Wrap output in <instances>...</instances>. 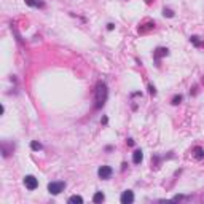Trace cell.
I'll return each mask as SVG.
<instances>
[{
  "mask_svg": "<svg viewBox=\"0 0 204 204\" xmlns=\"http://www.w3.org/2000/svg\"><path fill=\"white\" fill-rule=\"evenodd\" d=\"M107 121H109V120H107V116H104V118L100 120V123H102V124H107Z\"/></svg>",
  "mask_w": 204,
  "mask_h": 204,
  "instance_id": "20",
  "label": "cell"
},
{
  "mask_svg": "<svg viewBox=\"0 0 204 204\" xmlns=\"http://www.w3.org/2000/svg\"><path fill=\"white\" fill-rule=\"evenodd\" d=\"M142 160H144L142 150H134L132 151V163L134 164H140V163H142Z\"/></svg>",
  "mask_w": 204,
  "mask_h": 204,
  "instance_id": "8",
  "label": "cell"
},
{
  "mask_svg": "<svg viewBox=\"0 0 204 204\" xmlns=\"http://www.w3.org/2000/svg\"><path fill=\"white\" fill-rule=\"evenodd\" d=\"M107 97H109V89H107V84L104 81H97L96 84V96H94V100L96 104L94 107L96 109H102L107 102Z\"/></svg>",
  "mask_w": 204,
  "mask_h": 204,
  "instance_id": "1",
  "label": "cell"
},
{
  "mask_svg": "<svg viewBox=\"0 0 204 204\" xmlns=\"http://www.w3.org/2000/svg\"><path fill=\"white\" fill-rule=\"evenodd\" d=\"M169 54V49L164 48V46H158L155 51H153V59H155V62H160L161 58H166V56Z\"/></svg>",
  "mask_w": 204,
  "mask_h": 204,
  "instance_id": "4",
  "label": "cell"
},
{
  "mask_svg": "<svg viewBox=\"0 0 204 204\" xmlns=\"http://www.w3.org/2000/svg\"><path fill=\"white\" fill-rule=\"evenodd\" d=\"M30 148H32L33 151H40V150L43 148V145L38 142V140H32V142H30Z\"/></svg>",
  "mask_w": 204,
  "mask_h": 204,
  "instance_id": "14",
  "label": "cell"
},
{
  "mask_svg": "<svg viewBox=\"0 0 204 204\" xmlns=\"http://www.w3.org/2000/svg\"><path fill=\"white\" fill-rule=\"evenodd\" d=\"M65 190V182H49L48 183V191L51 195H59Z\"/></svg>",
  "mask_w": 204,
  "mask_h": 204,
  "instance_id": "2",
  "label": "cell"
},
{
  "mask_svg": "<svg viewBox=\"0 0 204 204\" xmlns=\"http://www.w3.org/2000/svg\"><path fill=\"white\" fill-rule=\"evenodd\" d=\"M163 14L166 16V18H174V11L171 8H164L163 10Z\"/></svg>",
  "mask_w": 204,
  "mask_h": 204,
  "instance_id": "16",
  "label": "cell"
},
{
  "mask_svg": "<svg viewBox=\"0 0 204 204\" xmlns=\"http://www.w3.org/2000/svg\"><path fill=\"white\" fill-rule=\"evenodd\" d=\"M128 145L132 147V145H134V140H132V139H128Z\"/></svg>",
  "mask_w": 204,
  "mask_h": 204,
  "instance_id": "21",
  "label": "cell"
},
{
  "mask_svg": "<svg viewBox=\"0 0 204 204\" xmlns=\"http://www.w3.org/2000/svg\"><path fill=\"white\" fill-rule=\"evenodd\" d=\"M24 185H26V188L27 190H35L37 186H38V180L33 177V175H26L24 177Z\"/></svg>",
  "mask_w": 204,
  "mask_h": 204,
  "instance_id": "5",
  "label": "cell"
},
{
  "mask_svg": "<svg viewBox=\"0 0 204 204\" xmlns=\"http://www.w3.org/2000/svg\"><path fill=\"white\" fill-rule=\"evenodd\" d=\"M104 199H105V196H104L102 191H96L94 196H93V202H102Z\"/></svg>",
  "mask_w": 204,
  "mask_h": 204,
  "instance_id": "13",
  "label": "cell"
},
{
  "mask_svg": "<svg viewBox=\"0 0 204 204\" xmlns=\"http://www.w3.org/2000/svg\"><path fill=\"white\" fill-rule=\"evenodd\" d=\"M148 93H150L151 96L156 94V89H155V86H153V84H148Z\"/></svg>",
  "mask_w": 204,
  "mask_h": 204,
  "instance_id": "17",
  "label": "cell"
},
{
  "mask_svg": "<svg viewBox=\"0 0 204 204\" xmlns=\"http://www.w3.org/2000/svg\"><path fill=\"white\" fill-rule=\"evenodd\" d=\"M201 83H202V84H204V77H202V78H201Z\"/></svg>",
  "mask_w": 204,
  "mask_h": 204,
  "instance_id": "22",
  "label": "cell"
},
{
  "mask_svg": "<svg viewBox=\"0 0 204 204\" xmlns=\"http://www.w3.org/2000/svg\"><path fill=\"white\" fill-rule=\"evenodd\" d=\"M190 42L193 43L196 48H204V42L199 40V37H198V35H191V37H190Z\"/></svg>",
  "mask_w": 204,
  "mask_h": 204,
  "instance_id": "10",
  "label": "cell"
},
{
  "mask_svg": "<svg viewBox=\"0 0 204 204\" xmlns=\"http://www.w3.org/2000/svg\"><path fill=\"white\" fill-rule=\"evenodd\" d=\"M112 174H113V169L110 166H100L97 169V175L102 179V180H107V179H110L112 177Z\"/></svg>",
  "mask_w": 204,
  "mask_h": 204,
  "instance_id": "3",
  "label": "cell"
},
{
  "mask_svg": "<svg viewBox=\"0 0 204 204\" xmlns=\"http://www.w3.org/2000/svg\"><path fill=\"white\" fill-rule=\"evenodd\" d=\"M155 29V22L153 21H147L145 24H142V26H139V29H137V32L140 33V35H144V33H147L148 30H153Z\"/></svg>",
  "mask_w": 204,
  "mask_h": 204,
  "instance_id": "7",
  "label": "cell"
},
{
  "mask_svg": "<svg viewBox=\"0 0 204 204\" xmlns=\"http://www.w3.org/2000/svg\"><path fill=\"white\" fill-rule=\"evenodd\" d=\"M182 198H183L182 195H177V196H174L172 199H174V201H179V199H182Z\"/></svg>",
  "mask_w": 204,
  "mask_h": 204,
  "instance_id": "19",
  "label": "cell"
},
{
  "mask_svg": "<svg viewBox=\"0 0 204 204\" xmlns=\"http://www.w3.org/2000/svg\"><path fill=\"white\" fill-rule=\"evenodd\" d=\"M69 202L70 204H83V198L80 195H73L69 198Z\"/></svg>",
  "mask_w": 204,
  "mask_h": 204,
  "instance_id": "11",
  "label": "cell"
},
{
  "mask_svg": "<svg viewBox=\"0 0 204 204\" xmlns=\"http://www.w3.org/2000/svg\"><path fill=\"white\" fill-rule=\"evenodd\" d=\"M115 29V24H112V22H109V24H107V30H113Z\"/></svg>",
  "mask_w": 204,
  "mask_h": 204,
  "instance_id": "18",
  "label": "cell"
},
{
  "mask_svg": "<svg viewBox=\"0 0 204 204\" xmlns=\"http://www.w3.org/2000/svg\"><path fill=\"white\" fill-rule=\"evenodd\" d=\"M191 155H193L196 160H204V148L202 147H195V148L191 150Z\"/></svg>",
  "mask_w": 204,
  "mask_h": 204,
  "instance_id": "9",
  "label": "cell"
},
{
  "mask_svg": "<svg viewBox=\"0 0 204 204\" xmlns=\"http://www.w3.org/2000/svg\"><path fill=\"white\" fill-rule=\"evenodd\" d=\"M182 99H183V97H182L180 94H175L174 97H172V100H171V102H172V105H179L180 102H182Z\"/></svg>",
  "mask_w": 204,
  "mask_h": 204,
  "instance_id": "15",
  "label": "cell"
},
{
  "mask_svg": "<svg viewBox=\"0 0 204 204\" xmlns=\"http://www.w3.org/2000/svg\"><path fill=\"white\" fill-rule=\"evenodd\" d=\"M120 201H121V204H131V202H134V193H132L131 190L123 191V195H121V198H120Z\"/></svg>",
  "mask_w": 204,
  "mask_h": 204,
  "instance_id": "6",
  "label": "cell"
},
{
  "mask_svg": "<svg viewBox=\"0 0 204 204\" xmlns=\"http://www.w3.org/2000/svg\"><path fill=\"white\" fill-rule=\"evenodd\" d=\"M24 2H26V5H29V7H40V8L45 7V3L38 2V0H24Z\"/></svg>",
  "mask_w": 204,
  "mask_h": 204,
  "instance_id": "12",
  "label": "cell"
}]
</instances>
